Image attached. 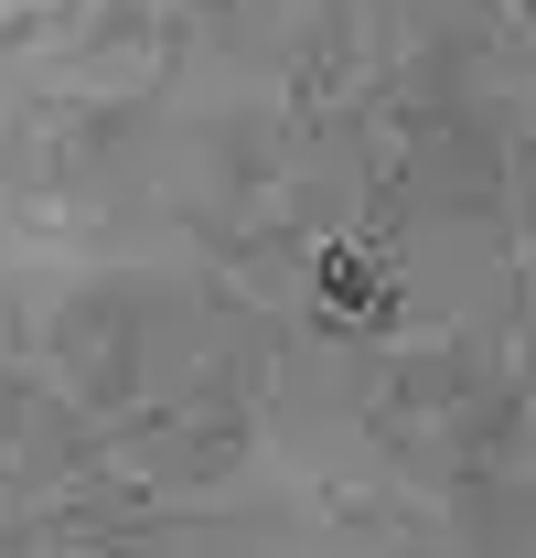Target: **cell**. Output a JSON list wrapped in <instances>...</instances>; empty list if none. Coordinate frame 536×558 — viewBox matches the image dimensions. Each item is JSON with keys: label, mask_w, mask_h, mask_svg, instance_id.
Here are the masks:
<instances>
[]
</instances>
